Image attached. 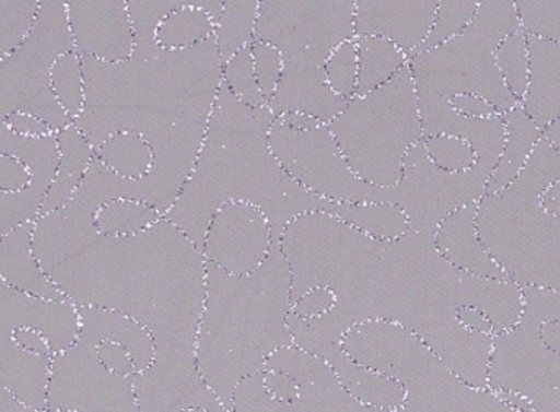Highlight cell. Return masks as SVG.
I'll return each mask as SVG.
<instances>
[{
    "label": "cell",
    "instance_id": "6da1fadb",
    "mask_svg": "<svg viewBox=\"0 0 560 412\" xmlns=\"http://www.w3.org/2000/svg\"><path fill=\"white\" fill-rule=\"evenodd\" d=\"M435 234L375 238L326 212L294 219L281 238L291 268V301L329 287L336 306L313 320L290 316L294 345L320 358L369 320L418 336L462 379L488 388L493 339L523 317V287L475 276L439 254Z\"/></svg>",
    "mask_w": 560,
    "mask_h": 412
},
{
    "label": "cell",
    "instance_id": "7a4b0ae2",
    "mask_svg": "<svg viewBox=\"0 0 560 412\" xmlns=\"http://www.w3.org/2000/svg\"><path fill=\"white\" fill-rule=\"evenodd\" d=\"M34 251L77 306L116 310L152 333L155 360L133 376L142 412H231L199 373L208 263L185 232L163 217L140 234L110 237L94 217L65 205L35 222Z\"/></svg>",
    "mask_w": 560,
    "mask_h": 412
},
{
    "label": "cell",
    "instance_id": "3957f363",
    "mask_svg": "<svg viewBox=\"0 0 560 412\" xmlns=\"http://www.w3.org/2000/svg\"><path fill=\"white\" fill-rule=\"evenodd\" d=\"M81 61L86 106L77 126L94 150L117 132L145 139L155 160L145 178L126 179V198L168 214L192 175L221 91L218 40L186 50L136 45L117 63L88 55Z\"/></svg>",
    "mask_w": 560,
    "mask_h": 412
},
{
    "label": "cell",
    "instance_id": "277c9868",
    "mask_svg": "<svg viewBox=\"0 0 560 412\" xmlns=\"http://www.w3.org/2000/svg\"><path fill=\"white\" fill-rule=\"evenodd\" d=\"M273 122L270 107L241 103L222 81L192 175L165 215L201 250L212 217L228 202L260 209L270 221L273 245H281L300 215L334 214L336 201L307 191L278 162L268 142Z\"/></svg>",
    "mask_w": 560,
    "mask_h": 412
},
{
    "label": "cell",
    "instance_id": "5b68a950",
    "mask_svg": "<svg viewBox=\"0 0 560 412\" xmlns=\"http://www.w3.org/2000/svg\"><path fill=\"white\" fill-rule=\"evenodd\" d=\"M291 309V268L281 245H273L267 261L244 276L208 263L196 358L202 379L229 411L237 386L265 372L275 352L294 345Z\"/></svg>",
    "mask_w": 560,
    "mask_h": 412
},
{
    "label": "cell",
    "instance_id": "8992f818",
    "mask_svg": "<svg viewBox=\"0 0 560 412\" xmlns=\"http://www.w3.org/2000/svg\"><path fill=\"white\" fill-rule=\"evenodd\" d=\"M357 0H261L254 42L273 45L284 71L268 107L277 117L306 114L329 126L349 101L330 90V55L357 38Z\"/></svg>",
    "mask_w": 560,
    "mask_h": 412
},
{
    "label": "cell",
    "instance_id": "52a82bcc",
    "mask_svg": "<svg viewBox=\"0 0 560 412\" xmlns=\"http://www.w3.org/2000/svg\"><path fill=\"white\" fill-rule=\"evenodd\" d=\"M350 358L405 388L402 412H520L490 388H475L398 323L369 320L343 336Z\"/></svg>",
    "mask_w": 560,
    "mask_h": 412
},
{
    "label": "cell",
    "instance_id": "ba28073f",
    "mask_svg": "<svg viewBox=\"0 0 560 412\" xmlns=\"http://www.w3.org/2000/svg\"><path fill=\"white\" fill-rule=\"evenodd\" d=\"M329 129L360 179L380 188L398 186L406 155L424 139L409 61L378 90L353 96Z\"/></svg>",
    "mask_w": 560,
    "mask_h": 412
},
{
    "label": "cell",
    "instance_id": "9c48e42d",
    "mask_svg": "<svg viewBox=\"0 0 560 412\" xmlns=\"http://www.w3.org/2000/svg\"><path fill=\"white\" fill-rule=\"evenodd\" d=\"M546 185L527 173L478 202L477 227L491 257L520 286L560 293V217L540 205Z\"/></svg>",
    "mask_w": 560,
    "mask_h": 412
},
{
    "label": "cell",
    "instance_id": "30bf717a",
    "mask_svg": "<svg viewBox=\"0 0 560 412\" xmlns=\"http://www.w3.org/2000/svg\"><path fill=\"white\" fill-rule=\"evenodd\" d=\"M521 287L523 317L513 329L494 336L488 388L524 396L530 412H560V355L544 345L539 333L540 323L560 322V293Z\"/></svg>",
    "mask_w": 560,
    "mask_h": 412
},
{
    "label": "cell",
    "instance_id": "8fae6325",
    "mask_svg": "<svg viewBox=\"0 0 560 412\" xmlns=\"http://www.w3.org/2000/svg\"><path fill=\"white\" fill-rule=\"evenodd\" d=\"M409 67L421 117L447 109L457 94H477L501 116L520 106L498 71L494 51L464 32L409 58Z\"/></svg>",
    "mask_w": 560,
    "mask_h": 412
},
{
    "label": "cell",
    "instance_id": "7c38bea8",
    "mask_svg": "<svg viewBox=\"0 0 560 412\" xmlns=\"http://www.w3.org/2000/svg\"><path fill=\"white\" fill-rule=\"evenodd\" d=\"M268 142L278 162L307 191L347 204H395V188H380L353 173L327 123L293 130L275 119Z\"/></svg>",
    "mask_w": 560,
    "mask_h": 412
},
{
    "label": "cell",
    "instance_id": "4fadbf2b",
    "mask_svg": "<svg viewBox=\"0 0 560 412\" xmlns=\"http://www.w3.org/2000/svg\"><path fill=\"white\" fill-rule=\"evenodd\" d=\"M265 369L288 373L298 381V395L280 401L268 395L264 376H248L235 391L232 412H402L363 404L347 391L332 366L300 346L278 350L268 358Z\"/></svg>",
    "mask_w": 560,
    "mask_h": 412
},
{
    "label": "cell",
    "instance_id": "5bb4252c",
    "mask_svg": "<svg viewBox=\"0 0 560 412\" xmlns=\"http://www.w3.org/2000/svg\"><path fill=\"white\" fill-rule=\"evenodd\" d=\"M494 168L478 160L465 172H445L429 158L422 139L406 155L401 181L395 186V204L408 215L409 231L435 234L448 215L483 198Z\"/></svg>",
    "mask_w": 560,
    "mask_h": 412
},
{
    "label": "cell",
    "instance_id": "9a60e30c",
    "mask_svg": "<svg viewBox=\"0 0 560 412\" xmlns=\"http://www.w3.org/2000/svg\"><path fill=\"white\" fill-rule=\"evenodd\" d=\"M48 411L142 412L133 376L110 372L97 356L96 346L77 345L54 356Z\"/></svg>",
    "mask_w": 560,
    "mask_h": 412
},
{
    "label": "cell",
    "instance_id": "2e32d148",
    "mask_svg": "<svg viewBox=\"0 0 560 412\" xmlns=\"http://www.w3.org/2000/svg\"><path fill=\"white\" fill-rule=\"evenodd\" d=\"M273 247L270 221L260 209L245 202L222 205L209 225L202 255L225 273H254Z\"/></svg>",
    "mask_w": 560,
    "mask_h": 412
},
{
    "label": "cell",
    "instance_id": "e0dca14e",
    "mask_svg": "<svg viewBox=\"0 0 560 412\" xmlns=\"http://www.w3.org/2000/svg\"><path fill=\"white\" fill-rule=\"evenodd\" d=\"M0 155L18 156L32 172V185L21 192H0V232L2 235L37 222L50 195L60 166L57 133L22 137L2 123Z\"/></svg>",
    "mask_w": 560,
    "mask_h": 412
},
{
    "label": "cell",
    "instance_id": "ac0fdd59",
    "mask_svg": "<svg viewBox=\"0 0 560 412\" xmlns=\"http://www.w3.org/2000/svg\"><path fill=\"white\" fill-rule=\"evenodd\" d=\"M67 11L78 54L113 63L132 57L129 0H67Z\"/></svg>",
    "mask_w": 560,
    "mask_h": 412
},
{
    "label": "cell",
    "instance_id": "d6986e66",
    "mask_svg": "<svg viewBox=\"0 0 560 412\" xmlns=\"http://www.w3.org/2000/svg\"><path fill=\"white\" fill-rule=\"evenodd\" d=\"M22 327L40 332L54 356L60 355L80 340V306L70 299L32 296L0 281V332L12 333Z\"/></svg>",
    "mask_w": 560,
    "mask_h": 412
},
{
    "label": "cell",
    "instance_id": "ffe728a7",
    "mask_svg": "<svg viewBox=\"0 0 560 412\" xmlns=\"http://www.w3.org/2000/svg\"><path fill=\"white\" fill-rule=\"evenodd\" d=\"M441 0H357V37H383L408 58L425 44L439 19Z\"/></svg>",
    "mask_w": 560,
    "mask_h": 412
},
{
    "label": "cell",
    "instance_id": "44dd1931",
    "mask_svg": "<svg viewBox=\"0 0 560 412\" xmlns=\"http://www.w3.org/2000/svg\"><path fill=\"white\" fill-rule=\"evenodd\" d=\"M530 55V84L523 109L540 130L560 116V42L527 37ZM539 160L552 181L560 179V155L542 143Z\"/></svg>",
    "mask_w": 560,
    "mask_h": 412
},
{
    "label": "cell",
    "instance_id": "7402d4cb",
    "mask_svg": "<svg viewBox=\"0 0 560 412\" xmlns=\"http://www.w3.org/2000/svg\"><path fill=\"white\" fill-rule=\"evenodd\" d=\"M478 202H470L448 215L435 232V247L439 254L455 267L475 276L511 281L485 247L477 227Z\"/></svg>",
    "mask_w": 560,
    "mask_h": 412
},
{
    "label": "cell",
    "instance_id": "603a6c76",
    "mask_svg": "<svg viewBox=\"0 0 560 412\" xmlns=\"http://www.w3.org/2000/svg\"><path fill=\"white\" fill-rule=\"evenodd\" d=\"M54 356L28 352L12 333L0 332V379L19 401L37 409H48Z\"/></svg>",
    "mask_w": 560,
    "mask_h": 412
},
{
    "label": "cell",
    "instance_id": "cb8c5ba5",
    "mask_svg": "<svg viewBox=\"0 0 560 412\" xmlns=\"http://www.w3.org/2000/svg\"><path fill=\"white\" fill-rule=\"evenodd\" d=\"M35 222L0 238V278L9 286L45 299H68L38 263L34 251Z\"/></svg>",
    "mask_w": 560,
    "mask_h": 412
},
{
    "label": "cell",
    "instance_id": "d4e9b609",
    "mask_svg": "<svg viewBox=\"0 0 560 412\" xmlns=\"http://www.w3.org/2000/svg\"><path fill=\"white\" fill-rule=\"evenodd\" d=\"M80 340L94 346L106 340L120 343L132 356L137 375L152 366L155 340L142 323L116 310L94 306H80Z\"/></svg>",
    "mask_w": 560,
    "mask_h": 412
},
{
    "label": "cell",
    "instance_id": "484cf974",
    "mask_svg": "<svg viewBox=\"0 0 560 412\" xmlns=\"http://www.w3.org/2000/svg\"><path fill=\"white\" fill-rule=\"evenodd\" d=\"M71 51H77V47L68 22L67 0H38L34 27L15 48V58L35 70L51 71L55 61Z\"/></svg>",
    "mask_w": 560,
    "mask_h": 412
},
{
    "label": "cell",
    "instance_id": "4316f807",
    "mask_svg": "<svg viewBox=\"0 0 560 412\" xmlns=\"http://www.w3.org/2000/svg\"><path fill=\"white\" fill-rule=\"evenodd\" d=\"M326 362L332 366L347 391L363 404L388 411H398L405 404V388L396 379L369 366L360 365L347 355L343 346L327 356Z\"/></svg>",
    "mask_w": 560,
    "mask_h": 412
},
{
    "label": "cell",
    "instance_id": "83f0119b",
    "mask_svg": "<svg viewBox=\"0 0 560 412\" xmlns=\"http://www.w3.org/2000/svg\"><path fill=\"white\" fill-rule=\"evenodd\" d=\"M57 139L61 153L60 166L42 215L65 208L73 199L96 156V150L77 123L57 132Z\"/></svg>",
    "mask_w": 560,
    "mask_h": 412
},
{
    "label": "cell",
    "instance_id": "f1b7e54d",
    "mask_svg": "<svg viewBox=\"0 0 560 412\" xmlns=\"http://www.w3.org/2000/svg\"><path fill=\"white\" fill-rule=\"evenodd\" d=\"M506 142L497 168L491 173L485 195H497L511 185L529 162L534 149L542 139V130L533 122L523 106H516L504 116Z\"/></svg>",
    "mask_w": 560,
    "mask_h": 412
},
{
    "label": "cell",
    "instance_id": "f546056e",
    "mask_svg": "<svg viewBox=\"0 0 560 412\" xmlns=\"http://www.w3.org/2000/svg\"><path fill=\"white\" fill-rule=\"evenodd\" d=\"M355 40L359 47V83L355 96L378 90L408 64V55L388 38L357 37Z\"/></svg>",
    "mask_w": 560,
    "mask_h": 412
},
{
    "label": "cell",
    "instance_id": "4dcf8cb0",
    "mask_svg": "<svg viewBox=\"0 0 560 412\" xmlns=\"http://www.w3.org/2000/svg\"><path fill=\"white\" fill-rule=\"evenodd\" d=\"M332 215L363 234L385 238V240L402 237L409 232L408 215L399 205L388 204V202H365V204L337 202Z\"/></svg>",
    "mask_w": 560,
    "mask_h": 412
},
{
    "label": "cell",
    "instance_id": "1f68e13d",
    "mask_svg": "<svg viewBox=\"0 0 560 412\" xmlns=\"http://www.w3.org/2000/svg\"><path fill=\"white\" fill-rule=\"evenodd\" d=\"M195 8L208 12L215 24H221L224 0H129L136 45L156 44V28L173 12Z\"/></svg>",
    "mask_w": 560,
    "mask_h": 412
},
{
    "label": "cell",
    "instance_id": "d6a6232c",
    "mask_svg": "<svg viewBox=\"0 0 560 412\" xmlns=\"http://www.w3.org/2000/svg\"><path fill=\"white\" fill-rule=\"evenodd\" d=\"M96 156L106 163L120 178L139 181L149 175L153 166V149L137 133L117 132L101 143Z\"/></svg>",
    "mask_w": 560,
    "mask_h": 412
},
{
    "label": "cell",
    "instance_id": "836d02e7",
    "mask_svg": "<svg viewBox=\"0 0 560 412\" xmlns=\"http://www.w3.org/2000/svg\"><path fill=\"white\" fill-rule=\"evenodd\" d=\"M219 25L202 9L186 8L173 12L156 28L155 42L165 50L198 47L218 35Z\"/></svg>",
    "mask_w": 560,
    "mask_h": 412
},
{
    "label": "cell",
    "instance_id": "e575fe53",
    "mask_svg": "<svg viewBox=\"0 0 560 412\" xmlns=\"http://www.w3.org/2000/svg\"><path fill=\"white\" fill-rule=\"evenodd\" d=\"M165 215L147 204V202L137 201V199H116L107 202L96 212V227L101 234L110 235V237H126V235H136L162 221Z\"/></svg>",
    "mask_w": 560,
    "mask_h": 412
},
{
    "label": "cell",
    "instance_id": "d590c367",
    "mask_svg": "<svg viewBox=\"0 0 560 412\" xmlns=\"http://www.w3.org/2000/svg\"><path fill=\"white\" fill-rule=\"evenodd\" d=\"M521 31L513 0H480L477 14L464 28V34L478 44L497 51L498 45Z\"/></svg>",
    "mask_w": 560,
    "mask_h": 412
},
{
    "label": "cell",
    "instance_id": "8d00e7d4",
    "mask_svg": "<svg viewBox=\"0 0 560 412\" xmlns=\"http://www.w3.org/2000/svg\"><path fill=\"white\" fill-rule=\"evenodd\" d=\"M260 4L261 0H224V14L215 35L222 63L254 42L255 21Z\"/></svg>",
    "mask_w": 560,
    "mask_h": 412
},
{
    "label": "cell",
    "instance_id": "74e56055",
    "mask_svg": "<svg viewBox=\"0 0 560 412\" xmlns=\"http://www.w3.org/2000/svg\"><path fill=\"white\" fill-rule=\"evenodd\" d=\"M51 90L61 109L74 123L86 106V81H84L83 61L78 51L61 55L51 68Z\"/></svg>",
    "mask_w": 560,
    "mask_h": 412
},
{
    "label": "cell",
    "instance_id": "f35d334b",
    "mask_svg": "<svg viewBox=\"0 0 560 412\" xmlns=\"http://www.w3.org/2000/svg\"><path fill=\"white\" fill-rule=\"evenodd\" d=\"M498 71L510 93L523 103L530 84V55L523 31L508 35L494 51Z\"/></svg>",
    "mask_w": 560,
    "mask_h": 412
},
{
    "label": "cell",
    "instance_id": "ab89813d",
    "mask_svg": "<svg viewBox=\"0 0 560 412\" xmlns=\"http://www.w3.org/2000/svg\"><path fill=\"white\" fill-rule=\"evenodd\" d=\"M222 81L241 103L250 107L268 106L255 74L252 44L235 51L224 63Z\"/></svg>",
    "mask_w": 560,
    "mask_h": 412
},
{
    "label": "cell",
    "instance_id": "60d3db41",
    "mask_svg": "<svg viewBox=\"0 0 560 412\" xmlns=\"http://www.w3.org/2000/svg\"><path fill=\"white\" fill-rule=\"evenodd\" d=\"M38 14V0H0V50L11 55L28 37Z\"/></svg>",
    "mask_w": 560,
    "mask_h": 412
},
{
    "label": "cell",
    "instance_id": "b9f144b4",
    "mask_svg": "<svg viewBox=\"0 0 560 412\" xmlns=\"http://www.w3.org/2000/svg\"><path fill=\"white\" fill-rule=\"evenodd\" d=\"M527 37L560 42V0H513Z\"/></svg>",
    "mask_w": 560,
    "mask_h": 412
},
{
    "label": "cell",
    "instance_id": "7bdbcfd3",
    "mask_svg": "<svg viewBox=\"0 0 560 412\" xmlns=\"http://www.w3.org/2000/svg\"><path fill=\"white\" fill-rule=\"evenodd\" d=\"M424 143L429 158L445 172H465L477 165V150L462 137L439 133V136L424 137Z\"/></svg>",
    "mask_w": 560,
    "mask_h": 412
},
{
    "label": "cell",
    "instance_id": "ee69618b",
    "mask_svg": "<svg viewBox=\"0 0 560 412\" xmlns=\"http://www.w3.org/2000/svg\"><path fill=\"white\" fill-rule=\"evenodd\" d=\"M326 78L330 90L337 96L350 101L357 93L359 83V47L357 40L340 45L326 63Z\"/></svg>",
    "mask_w": 560,
    "mask_h": 412
},
{
    "label": "cell",
    "instance_id": "f6af8a7d",
    "mask_svg": "<svg viewBox=\"0 0 560 412\" xmlns=\"http://www.w3.org/2000/svg\"><path fill=\"white\" fill-rule=\"evenodd\" d=\"M478 5H480V0H441L438 25H435L431 37L419 48L418 54L431 50L442 42L460 34L477 14Z\"/></svg>",
    "mask_w": 560,
    "mask_h": 412
},
{
    "label": "cell",
    "instance_id": "bcb514c9",
    "mask_svg": "<svg viewBox=\"0 0 560 412\" xmlns=\"http://www.w3.org/2000/svg\"><path fill=\"white\" fill-rule=\"evenodd\" d=\"M252 55H254L258 86L267 103H270L283 78V55L277 47L265 42H252Z\"/></svg>",
    "mask_w": 560,
    "mask_h": 412
},
{
    "label": "cell",
    "instance_id": "7dc6e473",
    "mask_svg": "<svg viewBox=\"0 0 560 412\" xmlns=\"http://www.w3.org/2000/svg\"><path fill=\"white\" fill-rule=\"evenodd\" d=\"M336 306V294L329 287L317 286L304 293L293 303L291 314L298 319L313 320L323 317Z\"/></svg>",
    "mask_w": 560,
    "mask_h": 412
},
{
    "label": "cell",
    "instance_id": "c3c4849f",
    "mask_svg": "<svg viewBox=\"0 0 560 412\" xmlns=\"http://www.w3.org/2000/svg\"><path fill=\"white\" fill-rule=\"evenodd\" d=\"M32 185V172L18 156L0 155V192H21Z\"/></svg>",
    "mask_w": 560,
    "mask_h": 412
},
{
    "label": "cell",
    "instance_id": "681fc988",
    "mask_svg": "<svg viewBox=\"0 0 560 412\" xmlns=\"http://www.w3.org/2000/svg\"><path fill=\"white\" fill-rule=\"evenodd\" d=\"M96 352L103 365L110 369V372L117 373L120 376L137 375L132 356L120 343L106 340V342L97 343Z\"/></svg>",
    "mask_w": 560,
    "mask_h": 412
},
{
    "label": "cell",
    "instance_id": "f907efd6",
    "mask_svg": "<svg viewBox=\"0 0 560 412\" xmlns=\"http://www.w3.org/2000/svg\"><path fill=\"white\" fill-rule=\"evenodd\" d=\"M452 109L471 119H490V117L501 116L487 99L477 96V94H457L452 97Z\"/></svg>",
    "mask_w": 560,
    "mask_h": 412
},
{
    "label": "cell",
    "instance_id": "816d5d0a",
    "mask_svg": "<svg viewBox=\"0 0 560 412\" xmlns=\"http://www.w3.org/2000/svg\"><path fill=\"white\" fill-rule=\"evenodd\" d=\"M2 123L8 126L12 132L22 137H47L55 133V130L45 120L32 116V114H11V116L4 117V122Z\"/></svg>",
    "mask_w": 560,
    "mask_h": 412
},
{
    "label": "cell",
    "instance_id": "f5cc1de1",
    "mask_svg": "<svg viewBox=\"0 0 560 412\" xmlns=\"http://www.w3.org/2000/svg\"><path fill=\"white\" fill-rule=\"evenodd\" d=\"M12 337H14L15 342H18L22 349L28 350V352L54 356L50 343H48V340L45 339L40 332H37V330L22 327V329L14 330Z\"/></svg>",
    "mask_w": 560,
    "mask_h": 412
},
{
    "label": "cell",
    "instance_id": "db71d44e",
    "mask_svg": "<svg viewBox=\"0 0 560 412\" xmlns=\"http://www.w3.org/2000/svg\"><path fill=\"white\" fill-rule=\"evenodd\" d=\"M539 201L547 214L560 217V179L546 186Z\"/></svg>",
    "mask_w": 560,
    "mask_h": 412
},
{
    "label": "cell",
    "instance_id": "11a10c76",
    "mask_svg": "<svg viewBox=\"0 0 560 412\" xmlns=\"http://www.w3.org/2000/svg\"><path fill=\"white\" fill-rule=\"evenodd\" d=\"M540 339H542L544 345L552 352L559 353L560 355V322L559 320H547V322L540 323L539 327Z\"/></svg>",
    "mask_w": 560,
    "mask_h": 412
},
{
    "label": "cell",
    "instance_id": "9f6ffc18",
    "mask_svg": "<svg viewBox=\"0 0 560 412\" xmlns=\"http://www.w3.org/2000/svg\"><path fill=\"white\" fill-rule=\"evenodd\" d=\"M0 412H51L48 409L32 408V405L24 404L19 401L14 395L2 388L0 391Z\"/></svg>",
    "mask_w": 560,
    "mask_h": 412
},
{
    "label": "cell",
    "instance_id": "6f0895ef",
    "mask_svg": "<svg viewBox=\"0 0 560 412\" xmlns=\"http://www.w3.org/2000/svg\"><path fill=\"white\" fill-rule=\"evenodd\" d=\"M283 126L290 127L293 130H310L319 126V120L314 117L306 116V114H284V116L277 117Z\"/></svg>",
    "mask_w": 560,
    "mask_h": 412
},
{
    "label": "cell",
    "instance_id": "680465c9",
    "mask_svg": "<svg viewBox=\"0 0 560 412\" xmlns=\"http://www.w3.org/2000/svg\"><path fill=\"white\" fill-rule=\"evenodd\" d=\"M542 139L560 155V116L544 127Z\"/></svg>",
    "mask_w": 560,
    "mask_h": 412
},
{
    "label": "cell",
    "instance_id": "91938a15",
    "mask_svg": "<svg viewBox=\"0 0 560 412\" xmlns=\"http://www.w3.org/2000/svg\"><path fill=\"white\" fill-rule=\"evenodd\" d=\"M182 412H211V411H208V409H202V408H188Z\"/></svg>",
    "mask_w": 560,
    "mask_h": 412
},
{
    "label": "cell",
    "instance_id": "94428289",
    "mask_svg": "<svg viewBox=\"0 0 560 412\" xmlns=\"http://www.w3.org/2000/svg\"><path fill=\"white\" fill-rule=\"evenodd\" d=\"M60 412H78V411H60Z\"/></svg>",
    "mask_w": 560,
    "mask_h": 412
}]
</instances>
